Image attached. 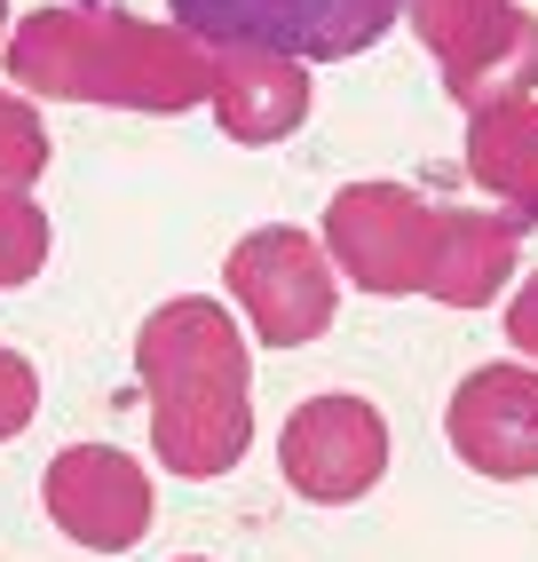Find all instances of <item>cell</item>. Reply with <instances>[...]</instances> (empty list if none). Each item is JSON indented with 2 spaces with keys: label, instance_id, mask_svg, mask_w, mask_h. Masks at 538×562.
Wrapping results in <instances>:
<instances>
[{
  "label": "cell",
  "instance_id": "obj_2",
  "mask_svg": "<svg viewBox=\"0 0 538 562\" xmlns=\"http://www.w3.org/2000/svg\"><path fill=\"white\" fill-rule=\"evenodd\" d=\"M48 515H56L80 547L120 554V547L143 539L150 492H143V475H135L120 452H96V443H80V452H64V460L48 468Z\"/></svg>",
  "mask_w": 538,
  "mask_h": 562
},
{
  "label": "cell",
  "instance_id": "obj_5",
  "mask_svg": "<svg viewBox=\"0 0 538 562\" xmlns=\"http://www.w3.org/2000/svg\"><path fill=\"white\" fill-rule=\"evenodd\" d=\"M24 404H32V381H24L9 357H0V436H16V428H24Z\"/></svg>",
  "mask_w": 538,
  "mask_h": 562
},
{
  "label": "cell",
  "instance_id": "obj_3",
  "mask_svg": "<svg viewBox=\"0 0 538 562\" xmlns=\"http://www.w3.org/2000/svg\"><path fill=\"white\" fill-rule=\"evenodd\" d=\"M483 404H498V420L475 404H451V436H459V452H468L483 475L498 483H523L538 475V381H523V372H475L468 381Z\"/></svg>",
  "mask_w": 538,
  "mask_h": 562
},
{
  "label": "cell",
  "instance_id": "obj_4",
  "mask_svg": "<svg viewBox=\"0 0 538 562\" xmlns=\"http://www.w3.org/2000/svg\"><path fill=\"white\" fill-rule=\"evenodd\" d=\"M285 468H293V492H310V499H357L380 468V428L357 404H317L310 420H293Z\"/></svg>",
  "mask_w": 538,
  "mask_h": 562
},
{
  "label": "cell",
  "instance_id": "obj_1",
  "mask_svg": "<svg viewBox=\"0 0 538 562\" xmlns=\"http://www.w3.org/2000/svg\"><path fill=\"white\" fill-rule=\"evenodd\" d=\"M182 32L214 48H254L285 64H340L389 41L404 0H167Z\"/></svg>",
  "mask_w": 538,
  "mask_h": 562
}]
</instances>
